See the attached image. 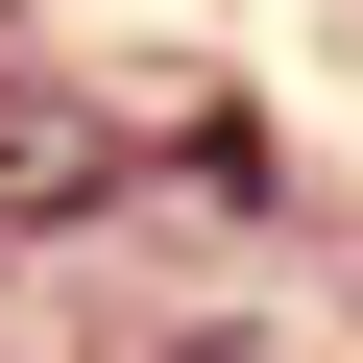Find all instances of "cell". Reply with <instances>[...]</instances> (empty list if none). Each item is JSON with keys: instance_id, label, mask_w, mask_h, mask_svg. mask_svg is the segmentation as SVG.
Returning <instances> with one entry per match:
<instances>
[{"instance_id": "obj_1", "label": "cell", "mask_w": 363, "mask_h": 363, "mask_svg": "<svg viewBox=\"0 0 363 363\" xmlns=\"http://www.w3.org/2000/svg\"><path fill=\"white\" fill-rule=\"evenodd\" d=\"M73 194H97V121L73 97H0V218H73Z\"/></svg>"}]
</instances>
